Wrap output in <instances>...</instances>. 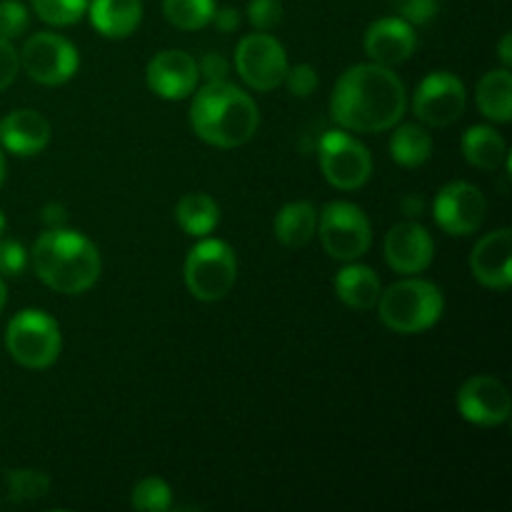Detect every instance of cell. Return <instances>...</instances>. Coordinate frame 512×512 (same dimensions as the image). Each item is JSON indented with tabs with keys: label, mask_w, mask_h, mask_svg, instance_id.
<instances>
[{
	"label": "cell",
	"mask_w": 512,
	"mask_h": 512,
	"mask_svg": "<svg viewBox=\"0 0 512 512\" xmlns=\"http://www.w3.org/2000/svg\"><path fill=\"white\" fill-rule=\"evenodd\" d=\"M408 93L393 68L360 63L345 70L330 95V115L348 133H385L400 123Z\"/></svg>",
	"instance_id": "cell-1"
},
{
	"label": "cell",
	"mask_w": 512,
	"mask_h": 512,
	"mask_svg": "<svg viewBox=\"0 0 512 512\" xmlns=\"http://www.w3.org/2000/svg\"><path fill=\"white\" fill-rule=\"evenodd\" d=\"M260 113L255 100L228 80L205 83L190 105L195 135L215 148H240L255 135Z\"/></svg>",
	"instance_id": "cell-2"
},
{
	"label": "cell",
	"mask_w": 512,
	"mask_h": 512,
	"mask_svg": "<svg viewBox=\"0 0 512 512\" xmlns=\"http://www.w3.org/2000/svg\"><path fill=\"white\" fill-rule=\"evenodd\" d=\"M100 253L78 230L48 228L33 245V270L50 290L80 295L100 278Z\"/></svg>",
	"instance_id": "cell-3"
},
{
	"label": "cell",
	"mask_w": 512,
	"mask_h": 512,
	"mask_svg": "<svg viewBox=\"0 0 512 512\" xmlns=\"http://www.w3.org/2000/svg\"><path fill=\"white\" fill-rule=\"evenodd\" d=\"M445 298L430 280L410 278L393 283L378 298L380 320L388 330L400 335L425 333L443 318Z\"/></svg>",
	"instance_id": "cell-4"
},
{
	"label": "cell",
	"mask_w": 512,
	"mask_h": 512,
	"mask_svg": "<svg viewBox=\"0 0 512 512\" xmlns=\"http://www.w3.org/2000/svg\"><path fill=\"white\" fill-rule=\"evenodd\" d=\"M185 285L203 303L228 298L238 280V258L225 240L205 238L185 258Z\"/></svg>",
	"instance_id": "cell-5"
},
{
	"label": "cell",
	"mask_w": 512,
	"mask_h": 512,
	"mask_svg": "<svg viewBox=\"0 0 512 512\" xmlns=\"http://www.w3.org/2000/svg\"><path fill=\"white\" fill-rule=\"evenodd\" d=\"M5 348H8L10 358L23 368L45 370L58 360L63 338H60L55 318H50L45 310L28 308L20 310L8 323Z\"/></svg>",
	"instance_id": "cell-6"
},
{
	"label": "cell",
	"mask_w": 512,
	"mask_h": 512,
	"mask_svg": "<svg viewBox=\"0 0 512 512\" xmlns=\"http://www.w3.org/2000/svg\"><path fill=\"white\" fill-rule=\"evenodd\" d=\"M320 243H323L325 253L340 263H353V260L363 258L373 243V228L370 220L358 205L345 203V200H335L318 213V230Z\"/></svg>",
	"instance_id": "cell-7"
},
{
	"label": "cell",
	"mask_w": 512,
	"mask_h": 512,
	"mask_svg": "<svg viewBox=\"0 0 512 512\" xmlns=\"http://www.w3.org/2000/svg\"><path fill=\"white\" fill-rule=\"evenodd\" d=\"M320 170L338 190H358L373 175V158L368 148L345 130H328L318 145Z\"/></svg>",
	"instance_id": "cell-8"
},
{
	"label": "cell",
	"mask_w": 512,
	"mask_h": 512,
	"mask_svg": "<svg viewBox=\"0 0 512 512\" xmlns=\"http://www.w3.org/2000/svg\"><path fill=\"white\" fill-rule=\"evenodd\" d=\"M20 68L40 85H63L78 73V48L58 33H35L18 53Z\"/></svg>",
	"instance_id": "cell-9"
},
{
	"label": "cell",
	"mask_w": 512,
	"mask_h": 512,
	"mask_svg": "<svg viewBox=\"0 0 512 512\" xmlns=\"http://www.w3.org/2000/svg\"><path fill=\"white\" fill-rule=\"evenodd\" d=\"M285 48L270 33H250L235 48V70L248 88L268 93L283 85L288 73Z\"/></svg>",
	"instance_id": "cell-10"
},
{
	"label": "cell",
	"mask_w": 512,
	"mask_h": 512,
	"mask_svg": "<svg viewBox=\"0 0 512 512\" xmlns=\"http://www.w3.org/2000/svg\"><path fill=\"white\" fill-rule=\"evenodd\" d=\"M435 223L455 238H465V235L478 233L480 225L485 223L488 215V200L480 193L478 185L465 183V180H455L440 188L433 203Z\"/></svg>",
	"instance_id": "cell-11"
},
{
	"label": "cell",
	"mask_w": 512,
	"mask_h": 512,
	"mask_svg": "<svg viewBox=\"0 0 512 512\" xmlns=\"http://www.w3.org/2000/svg\"><path fill=\"white\" fill-rule=\"evenodd\" d=\"M468 93L458 75L435 70L418 85L413 98V113L430 128H445L463 115Z\"/></svg>",
	"instance_id": "cell-12"
},
{
	"label": "cell",
	"mask_w": 512,
	"mask_h": 512,
	"mask_svg": "<svg viewBox=\"0 0 512 512\" xmlns=\"http://www.w3.org/2000/svg\"><path fill=\"white\" fill-rule=\"evenodd\" d=\"M458 410L468 423L495 428L510 420L512 398L508 388L493 375H473L460 385Z\"/></svg>",
	"instance_id": "cell-13"
},
{
	"label": "cell",
	"mask_w": 512,
	"mask_h": 512,
	"mask_svg": "<svg viewBox=\"0 0 512 512\" xmlns=\"http://www.w3.org/2000/svg\"><path fill=\"white\" fill-rule=\"evenodd\" d=\"M200 80L198 60L185 50H160L145 68V83L158 98L183 100L195 93Z\"/></svg>",
	"instance_id": "cell-14"
},
{
	"label": "cell",
	"mask_w": 512,
	"mask_h": 512,
	"mask_svg": "<svg viewBox=\"0 0 512 512\" xmlns=\"http://www.w3.org/2000/svg\"><path fill=\"white\" fill-rule=\"evenodd\" d=\"M435 258V243L428 230L415 220L398 223L385 235V260L400 275H418L430 268Z\"/></svg>",
	"instance_id": "cell-15"
},
{
	"label": "cell",
	"mask_w": 512,
	"mask_h": 512,
	"mask_svg": "<svg viewBox=\"0 0 512 512\" xmlns=\"http://www.w3.org/2000/svg\"><path fill=\"white\" fill-rule=\"evenodd\" d=\"M470 270L485 288L508 290L512 283V230L500 228L480 238L470 253Z\"/></svg>",
	"instance_id": "cell-16"
},
{
	"label": "cell",
	"mask_w": 512,
	"mask_h": 512,
	"mask_svg": "<svg viewBox=\"0 0 512 512\" xmlns=\"http://www.w3.org/2000/svg\"><path fill=\"white\" fill-rule=\"evenodd\" d=\"M415 30L403 18H380L365 30V53L373 63L393 65L405 63L415 53Z\"/></svg>",
	"instance_id": "cell-17"
},
{
	"label": "cell",
	"mask_w": 512,
	"mask_h": 512,
	"mask_svg": "<svg viewBox=\"0 0 512 512\" xmlns=\"http://www.w3.org/2000/svg\"><path fill=\"white\" fill-rule=\"evenodd\" d=\"M50 123L38 110L20 108L0 120V145L18 158H30L48 148Z\"/></svg>",
	"instance_id": "cell-18"
},
{
	"label": "cell",
	"mask_w": 512,
	"mask_h": 512,
	"mask_svg": "<svg viewBox=\"0 0 512 512\" xmlns=\"http://www.w3.org/2000/svg\"><path fill=\"white\" fill-rule=\"evenodd\" d=\"M88 15L93 28L103 38L123 40L138 30L143 20V3L140 0H90Z\"/></svg>",
	"instance_id": "cell-19"
},
{
	"label": "cell",
	"mask_w": 512,
	"mask_h": 512,
	"mask_svg": "<svg viewBox=\"0 0 512 512\" xmlns=\"http://www.w3.org/2000/svg\"><path fill=\"white\" fill-rule=\"evenodd\" d=\"M335 293H338V298L343 300L348 308L373 310L375 305H378L383 288H380V278L375 275L373 268L358 265L353 260V263L340 268L338 275H335Z\"/></svg>",
	"instance_id": "cell-20"
},
{
	"label": "cell",
	"mask_w": 512,
	"mask_h": 512,
	"mask_svg": "<svg viewBox=\"0 0 512 512\" xmlns=\"http://www.w3.org/2000/svg\"><path fill=\"white\" fill-rule=\"evenodd\" d=\"M275 238L285 248H303L313 240L318 230V208L308 200H295V203L283 205L273 220Z\"/></svg>",
	"instance_id": "cell-21"
},
{
	"label": "cell",
	"mask_w": 512,
	"mask_h": 512,
	"mask_svg": "<svg viewBox=\"0 0 512 512\" xmlns=\"http://www.w3.org/2000/svg\"><path fill=\"white\" fill-rule=\"evenodd\" d=\"M463 155L473 168L490 173L508 160V143L490 125H473L463 135Z\"/></svg>",
	"instance_id": "cell-22"
},
{
	"label": "cell",
	"mask_w": 512,
	"mask_h": 512,
	"mask_svg": "<svg viewBox=\"0 0 512 512\" xmlns=\"http://www.w3.org/2000/svg\"><path fill=\"white\" fill-rule=\"evenodd\" d=\"M480 113L493 123H510L512 120V75L508 68L490 70L480 78L478 93Z\"/></svg>",
	"instance_id": "cell-23"
},
{
	"label": "cell",
	"mask_w": 512,
	"mask_h": 512,
	"mask_svg": "<svg viewBox=\"0 0 512 512\" xmlns=\"http://www.w3.org/2000/svg\"><path fill=\"white\" fill-rule=\"evenodd\" d=\"M175 220L190 238H205L220 223V208L210 195L188 193L175 205Z\"/></svg>",
	"instance_id": "cell-24"
},
{
	"label": "cell",
	"mask_w": 512,
	"mask_h": 512,
	"mask_svg": "<svg viewBox=\"0 0 512 512\" xmlns=\"http://www.w3.org/2000/svg\"><path fill=\"white\" fill-rule=\"evenodd\" d=\"M433 155V138L423 125H400L390 140V158L403 168H420Z\"/></svg>",
	"instance_id": "cell-25"
},
{
	"label": "cell",
	"mask_w": 512,
	"mask_h": 512,
	"mask_svg": "<svg viewBox=\"0 0 512 512\" xmlns=\"http://www.w3.org/2000/svg\"><path fill=\"white\" fill-rule=\"evenodd\" d=\"M218 10L215 0H163V13L170 25L180 30H200L213 23Z\"/></svg>",
	"instance_id": "cell-26"
},
{
	"label": "cell",
	"mask_w": 512,
	"mask_h": 512,
	"mask_svg": "<svg viewBox=\"0 0 512 512\" xmlns=\"http://www.w3.org/2000/svg\"><path fill=\"white\" fill-rule=\"evenodd\" d=\"M33 3L35 15H38L43 23L55 25V28H65V25H73L88 13L90 0H30Z\"/></svg>",
	"instance_id": "cell-27"
},
{
	"label": "cell",
	"mask_w": 512,
	"mask_h": 512,
	"mask_svg": "<svg viewBox=\"0 0 512 512\" xmlns=\"http://www.w3.org/2000/svg\"><path fill=\"white\" fill-rule=\"evenodd\" d=\"M130 505L140 512H165L173 505V490L163 478H143L133 488Z\"/></svg>",
	"instance_id": "cell-28"
},
{
	"label": "cell",
	"mask_w": 512,
	"mask_h": 512,
	"mask_svg": "<svg viewBox=\"0 0 512 512\" xmlns=\"http://www.w3.org/2000/svg\"><path fill=\"white\" fill-rule=\"evenodd\" d=\"M8 498L13 503H30V500H40L50 490V478L40 470H10L8 473Z\"/></svg>",
	"instance_id": "cell-29"
},
{
	"label": "cell",
	"mask_w": 512,
	"mask_h": 512,
	"mask_svg": "<svg viewBox=\"0 0 512 512\" xmlns=\"http://www.w3.org/2000/svg\"><path fill=\"white\" fill-rule=\"evenodd\" d=\"M28 23V8L20 0H0V38H20L28 30Z\"/></svg>",
	"instance_id": "cell-30"
},
{
	"label": "cell",
	"mask_w": 512,
	"mask_h": 512,
	"mask_svg": "<svg viewBox=\"0 0 512 512\" xmlns=\"http://www.w3.org/2000/svg\"><path fill=\"white\" fill-rule=\"evenodd\" d=\"M248 20L260 33H268L283 23V5H280V0H250Z\"/></svg>",
	"instance_id": "cell-31"
},
{
	"label": "cell",
	"mask_w": 512,
	"mask_h": 512,
	"mask_svg": "<svg viewBox=\"0 0 512 512\" xmlns=\"http://www.w3.org/2000/svg\"><path fill=\"white\" fill-rule=\"evenodd\" d=\"M283 83L288 85V90L295 98H308V95H313L315 90H318V70L308 63L293 65V68H288V73H285Z\"/></svg>",
	"instance_id": "cell-32"
},
{
	"label": "cell",
	"mask_w": 512,
	"mask_h": 512,
	"mask_svg": "<svg viewBox=\"0 0 512 512\" xmlns=\"http://www.w3.org/2000/svg\"><path fill=\"white\" fill-rule=\"evenodd\" d=\"M398 18L408 20L410 25H425L438 15L440 0H393Z\"/></svg>",
	"instance_id": "cell-33"
},
{
	"label": "cell",
	"mask_w": 512,
	"mask_h": 512,
	"mask_svg": "<svg viewBox=\"0 0 512 512\" xmlns=\"http://www.w3.org/2000/svg\"><path fill=\"white\" fill-rule=\"evenodd\" d=\"M28 265V250L18 240L0 238V275H20Z\"/></svg>",
	"instance_id": "cell-34"
},
{
	"label": "cell",
	"mask_w": 512,
	"mask_h": 512,
	"mask_svg": "<svg viewBox=\"0 0 512 512\" xmlns=\"http://www.w3.org/2000/svg\"><path fill=\"white\" fill-rule=\"evenodd\" d=\"M18 70H20L18 50L10 45V40L0 38V93L13 85V80L18 78Z\"/></svg>",
	"instance_id": "cell-35"
},
{
	"label": "cell",
	"mask_w": 512,
	"mask_h": 512,
	"mask_svg": "<svg viewBox=\"0 0 512 512\" xmlns=\"http://www.w3.org/2000/svg\"><path fill=\"white\" fill-rule=\"evenodd\" d=\"M200 78H205V83H218V80H225L228 75V60L220 53H208L203 60H198Z\"/></svg>",
	"instance_id": "cell-36"
},
{
	"label": "cell",
	"mask_w": 512,
	"mask_h": 512,
	"mask_svg": "<svg viewBox=\"0 0 512 512\" xmlns=\"http://www.w3.org/2000/svg\"><path fill=\"white\" fill-rule=\"evenodd\" d=\"M213 23L218 25L223 33H233V30H238V25H240V13L235 8H220V10H215Z\"/></svg>",
	"instance_id": "cell-37"
},
{
	"label": "cell",
	"mask_w": 512,
	"mask_h": 512,
	"mask_svg": "<svg viewBox=\"0 0 512 512\" xmlns=\"http://www.w3.org/2000/svg\"><path fill=\"white\" fill-rule=\"evenodd\" d=\"M65 220H68V215L60 203H50L43 208V223L48 228H65Z\"/></svg>",
	"instance_id": "cell-38"
},
{
	"label": "cell",
	"mask_w": 512,
	"mask_h": 512,
	"mask_svg": "<svg viewBox=\"0 0 512 512\" xmlns=\"http://www.w3.org/2000/svg\"><path fill=\"white\" fill-rule=\"evenodd\" d=\"M510 45H512V35L505 33L503 40H500V60H503L505 68H510V63H512V50H510Z\"/></svg>",
	"instance_id": "cell-39"
},
{
	"label": "cell",
	"mask_w": 512,
	"mask_h": 512,
	"mask_svg": "<svg viewBox=\"0 0 512 512\" xmlns=\"http://www.w3.org/2000/svg\"><path fill=\"white\" fill-rule=\"evenodd\" d=\"M403 213L418 218V215L423 213V200H420V198H405L403 200Z\"/></svg>",
	"instance_id": "cell-40"
},
{
	"label": "cell",
	"mask_w": 512,
	"mask_h": 512,
	"mask_svg": "<svg viewBox=\"0 0 512 512\" xmlns=\"http://www.w3.org/2000/svg\"><path fill=\"white\" fill-rule=\"evenodd\" d=\"M5 303H8V288H5V283L0 280V313H3Z\"/></svg>",
	"instance_id": "cell-41"
},
{
	"label": "cell",
	"mask_w": 512,
	"mask_h": 512,
	"mask_svg": "<svg viewBox=\"0 0 512 512\" xmlns=\"http://www.w3.org/2000/svg\"><path fill=\"white\" fill-rule=\"evenodd\" d=\"M3 180H5V158L3 153H0V185H3Z\"/></svg>",
	"instance_id": "cell-42"
},
{
	"label": "cell",
	"mask_w": 512,
	"mask_h": 512,
	"mask_svg": "<svg viewBox=\"0 0 512 512\" xmlns=\"http://www.w3.org/2000/svg\"><path fill=\"white\" fill-rule=\"evenodd\" d=\"M5 215H3V210H0V238H3V233H5Z\"/></svg>",
	"instance_id": "cell-43"
}]
</instances>
